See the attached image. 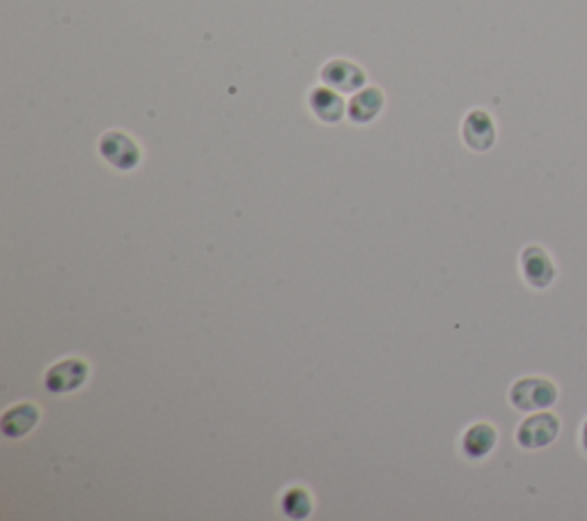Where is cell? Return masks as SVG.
I'll return each mask as SVG.
<instances>
[{"label":"cell","instance_id":"cell-10","mask_svg":"<svg viewBox=\"0 0 587 521\" xmlns=\"http://www.w3.org/2000/svg\"><path fill=\"white\" fill-rule=\"evenodd\" d=\"M383 104H386L383 92L379 88H374V85H367V88H360L358 92H354V97L349 99L347 113L356 124H367L377 118Z\"/></svg>","mask_w":587,"mask_h":521},{"label":"cell","instance_id":"cell-4","mask_svg":"<svg viewBox=\"0 0 587 521\" xmlns=\"http://www.w3.org/2000/svg\"><path fill=\"white\" fill-rule=\"evenodd\" d=\"M521 274L532 290H549L553 285L558 269L549 251L537 244H530L521 251Z\"/></svg>","mask_w":587,"mask_h":521},{"label":"cell","instance_id":"cell-3","mask_svg":"<svg viewBox=\"0 0 587 521\" xmlns=\"http://www.w3.org/2000/svg\"><path fill=\"white\" fill-rule=\"evenodd\" d=\"M90 377V365L78 356L56 361L44 372V386L53 395H69L81 388Z\"/></svg>","mask_w":587,"mask_h":521},{"label":"cell","instance_id":"cell-2","mask_svg":"<svg viewBox=\"0 0 587 521\" xmlns=\"http://www.w3.org/2000/svg\"><path fill=\"white\" fill-rule=\"evenodd\" d=\"M560 437V418L551 414L549 409L532 411L528 418H523L516 427V443L523 450H542Z\"/></svg>","mask_w":587,"mask_h":521},{"label":"cell","instance_id":"cell-6","mask_svg":"<svg viewBox=\"0 0 587 521\" xmlns=\"http://www.w3.org/2000/svg\"><path fill=\"white\" fill-rule=\"evenodd\" d=\"M464 143L475 152H487L496 143V122L482 108H475L466 115L464 127H461Z\"/></svg>","mask_w":587,"mask_h":521},{"label":"cell","instance_id":"cell-13","mask_svg":"<svg viewBox=\"0 0 587 521\" xmlns=\"http://www.w3.org/2000/svg\"><path fill=\"white\" fill-rule=\"evenodd\" d=\"M581 448H583V453L587 455V418L581 427Z\"/></svg>","mask_w":587,"mask_h":521},{"label":"cell","instance_id":"cell-12","mask_svg":"<svg viewBox=\"0 0 587 521\" xmlns=\"http://www.w3.org/2000/svg\"><path fill=\"white\" fill-rule=\"evenodd\" d=\"M280 510L289 519H305L315 510V501L305 487H287L280 496Z\"/></svg>","mask_w":587,"mask_h":521},{"label":"cell","instance_id":"cell-11","mask_svg":"<svg viewBox=\"0 0 587 521\" xmlns=\"http://www.w3.org/2000/svg\"><path fill=\"white\" fill-rule=\"evenodd\" d=\"M310 108L319 120L326 124H335L344 118L347 113V104L338 90L333 88H315L310 92Z\"/></svg>","mask_w":587,"mask_h":521},{"label":"cell","instance_id":"cell-9","mask_svg":"<svg viewBox=\"0 0 587 521\" xmlns=\"http://www.w3.org/2000/svg\"><path fill=\"white\" fill-rule=\"evenodd\" d=\"M498 443V430L491 423H473L468 430L461 434V453H464L468 460H484L493 453Z\"/></svg>","mask_w":587,"mask_h":521},{"label":"cell","instance_id":"cell-5","mask_svg":"<svg viewBox=\"0 0 587 521\" xmlns=\"http://www.w3.org/2000/svg\"><path fill=\"white\" fill-rule=\"evenodd\" d=\"M99 154L117 170H133L140 163V150L131 136L122 131H108L99 141Z\"/></svg>","mask_w":587,"mask_h":521},{"label":"cell","instance_id":"cell-1","mask_svg":"<svg viewBox=\"0 0 587 521\" xmlns=\"http://www.w3.org/2000/svg\"><path fill=\"white\" fill-rule=\"evenodd\" d=\"M560 398L558 386L546 377H521L510 388V404L523 414L551 409Z\"/></svg>","mask_w":587,"mask_h":521},{"label":"cell","instance_id":"cell-8","mask_svg":"<svg viewBox=\"0 0 587 521\" xmlns=\"http://www.w3.org/2000/svg\"><path fill=\"white\" fill-rule=\"evenodd\" d=\"M42 418V411H39L33 402H17L12 407L3 411V418H0V430L7 439H21L33 430Z\"/></svg>","mask_w":587,"mask_h":521},{"label":"cell","instance_id":"cell-7","mask_svg":"<svg viewBox=\"0 0 587 521\" xmlns=\"http://www.w3.org/2000/svg\"><path fill=\"white\" fill-rule=\"evenodd\" d=\"M322 81L338 92H358L365 88V72L356 62L331 60L322 69Z\"/></svg>","mask_w":587,"mask_h":521}]
</instances>
